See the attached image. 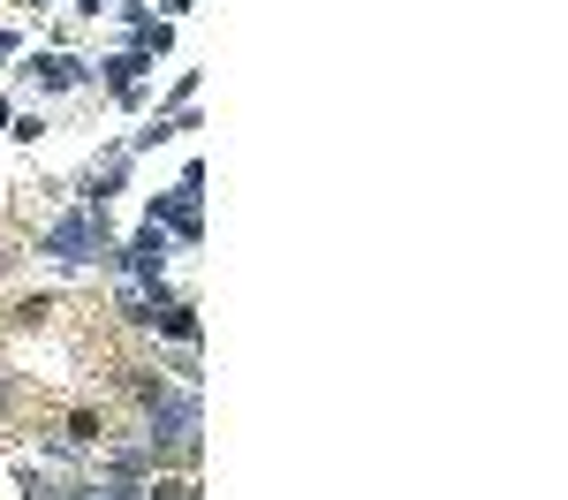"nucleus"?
<instances>
[{"instance_id":"obj_1","label":"nucleus","mask_w":568,"mask_h":500,"mask_svg":"<svg viewBox=\"0 0 568 500\" xmlns=\"http://www.w3.org/2000/svg\"><path fill=\"white\" fill-rule=\"evenodd\" d=\"M136 402H144V448L160 470H190L197 448H205V387H182V379H160V371H136L130 379Z\"/></svg>"},{"instance_id":"obj_2","label":"nucleus","mask_w":568,"mask_h":500,"mask_svg":"<svg viewBox=\"0 0 568 500\" xmlns=\"http://www.w3.org/2000/svg\"><path fill=\"white\" fill-rule=\"evenodd\" d=\"M114 251H122V235L106 205H61L39 227V258L61 273H114Z\"/></svg>"},{"instance_id":"obj_3","label":"nucleus","mask_w":568,"mask_h":500,"mask_svg":"<svg viewBox=\"0 0 568 500\" xmlns=\"http://www.w3.org/2000/svg\"><path fill=\"white\" fill-rule=\"evenodd\" d=\"M144 221L160 227L175 251H205V160H182L175 190H160V197L144 205Z\"/></svg>"},{"instance_id":"obj_4","label":"nucleus","mask_w":568,"mask_h":500,"mask_svg":"<svg viewBox=\"0 0 568 500\" xmlns=\"http://www.w3.org/2000/svg\"><path fill=\"white\" fill-rule=\"evenodd\" d=\"M8 84L31 91L39 106H53V99H69V91L91 84V53H69V45H23V53L8 61Z\"/></svg>"},{"instance_id":"obj_5","label":"nucleus","mask_w":568,"mask_h":500,"mask_svg":"<svg viewBox=\"0 0 568 500\" xmlns=\"http://www.w3.org/2000/svg\"><path fill=\"white\" fill-rule=\"evenodd\" d=\"M152 76H160V61H152L144 45H130V39H114V45L91 53V84L106 91L122 114H144V106H152Z\"/></svg>"},{"instance_id":"obj_6","label":"nucleus","mask_w":568,"mask_h":500,"mask_svg":"<svg viewBox=\"0 0 568 500\" xmlns=\"http://www.w3.org/2000/svg\"><path fill=\"white\" fill-rule=\"evenodd\" d=\"M175 243L160 235L152 221H136V235H122V251H114V280H130L144 296H175Z\"/></svg>"},{"instance_id":"obj_7","label":"nucleus","mask_w":568,"mask_h":500,"mask_svg":"<svg viewBox=\"0 0 568 500\" xmlns=\"http://www.w3.org/2000/svg\"><path fill=\"white\" fill-rule=\"evenodd\" d=\"M130 175H136L130 144H122V136H106L84 167H77V182H69V205H106V213H114V205L130 197Z\"/></svg>"},{"instance_id":"obj_8","label":"nucleus","mask_w":568,"mask_h":500,"mask_svg":"<svg viewBox=\"0 0 568 500\" xmlns=\"http://www.w3.org/2000/svg\"><path fill=\"white\" fill-rule=\"evenodd\" d=\"M190 130H205V114H197V106H182V114H160V106H152L122 144H130V160H144V152H160V144H175V136H190Z\"/></svg>"},{"instance_id":"obj_9","label":"nucleus","mask_w":568,"mask_h":500,"mask_svg":"<svg viewBox=\"0 0 568 500\" xmlns=\"http://www.w3.org/2000/svg\"><path fill=\"white\" fill-rule=\"evenodd\" d=\"M144 334H160V341H205V318L190 296H160L152 312H144Z\"/></svg>"},{"instance_id":"obj_10","label":"nucleus","mask_w":568,"mask_h":500,"mask_svg":"<svg viewBox=\"0 0 568 500\" xmlns=\"http://www.w3.org/2000/svg\"><path fill=\"white\" fill-rule=\"evenodd\" d=\"M136 500H205V486H197L190 470H160V478H152Z\"/></svg>"},{"instance_id":"obj_11","label":"nucleus","mask_w":568,"mask_h":500,"mask_svg":"<svg viewBox=\"0 0 568 500\" xmlns=\"http://www.w3.org/2000/svg\"><path fill=\"white\" fill-rule=\"evenodd\" d=\"M45 130H53V106H39V99H31V106H16V122H8V136H16V144H39Z\"/></svg>"},{"instance_id":"obj_12","label":"nucleus","mask_w":568,"mask_h":500,"mask_svg":"<svg viewBox=\"0 0 568 500\" xmlns=\"http://www.w3.org/2000/svg\"><path fill=\"white\" fill-rule=\"evenodd\" d=\"M197 91H205V69H175V84L160 99V114H182V106H197Z\"/></svg>"},{"instance_id":"obj_13","label":"nucleus","mask_w":568,"mask_h":500,"mask_svg":"<svg viewBox=\"0 0 568 500\" xmlns=\"http://www.w3.org/2000/svg\"><path fill=\"white\" fill-rule=\"evenodd\" d=\"M168 371H175L182 387H205V364H197V341H175V357H168Z\"/></svg>"},{"instance_id":"obj_14","label":"nucleus","mask_w":568,"mask_h":500,"mask_svg":"<svg viewBox=\"0 0 568 500\" xmlns=\"http://www.w3.org/2000/svg\"><path fill=\"white\" fill-rule=\"evenodd\" d=\"M23 45H31V39H23V31H16V23H0V61H16V53H23Z\"/></svg>"},{"instance_id":"obj_15","label":"nucleus","mask_w":568,"mask_h":500,"mask_svg":"<svg viewBox=\"0 0 568 500\" xmlns=\"http://www.w3.org/2000/svg\"><path fill=\"white\" fill-rule=\"evenodd\" d=\"M152 16H168V23H182V16H197V0H160Z\"/></svg>"},{"instance_id":"obj_16","label":"nucleus","mask_w":568,"mask_h":500,"mask_svg":"<svg viewBox=\"0 0 568 500\" xmlns=\"http://www.w3.org/2000/svg\"><path fill=\"white\" fill-rule=\"evenodd\" d=\"M8 122H16V99H8V91H0V130H8Z\"/></svg>"},{"instance_id":"obj_17","label":"nucleus","mask_w":568,"mask_h":500,"mask_svg":"<svg viewBox=\"0 0 568 500\" xmlns=\"http://www.w3.org/2000/svg\"><path fill=\"white\" fill-rule=\"evenodd\" d=\"M23 8H39V16H53V8H61V0H23Z\"/></svg>"},{"instance_id":"obj_18","label":"nucleus","mask_w":568,"mask_h":500,"mask_svg":"<svg viewBox=\"0 0 568 500\" xmlns=\"http://www.w3.org/2000/svg\"><path fill=\"white\" fill-rule=\"evenodd\" d=\"M8 273H16V258H8V251H0V280H8Z\"/></svg>"},{"instance_id":"obj_19","label":"nucleus","mask_w":568,"mask_h":500,"mask_svg":"<svg viewBox=\"0 0 568 500\" xmlns=\"http://www.w3.org/2000/svg\"><path fill=\"white\" fill-rule=\"evenodd\" d=\"M0 84H8V61H0Z\"/></svg>"}]
</instances>
